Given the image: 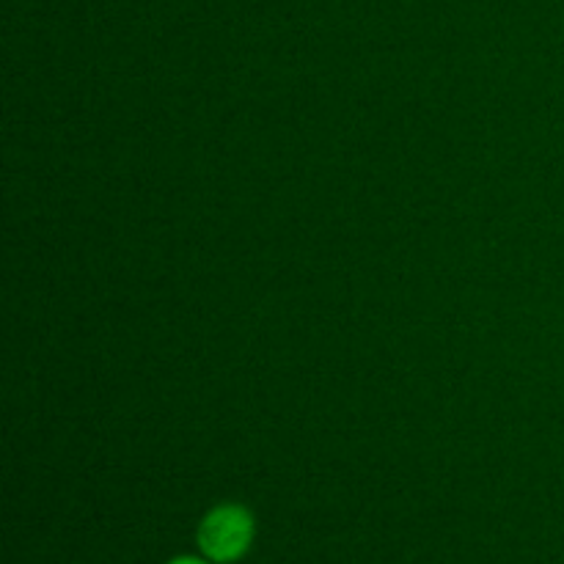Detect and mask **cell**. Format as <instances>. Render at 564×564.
Wrapping results in <instances>:
<instances>
[{
  "label": "cell",
  "instance_id": "1",
  "mask_svg": "<svg viewBox=\"0 0 564 564\" xmlns=\"http://www.w3.org/2000/svg\"><path fill=\"white\" fill-rule=\"evenodd\" d=\"M253 540V518L242 507H218L204 518L198 529V545L213 562H235Z\"/></svg>",
  "mask_w": 564,
  "mask_h": 564
},
{
  "label": "cell",
  "instance_id": "2",
  "mask_svg": "<svg viewBox=\"0 0 564 564\" xmlns=\"http://www.w3.org/2000/svg\"><path fill=\"white\" fill-rule=\"evenodd\" d=\"M171 564H207V562H202V560H176V562H171Z\"/></svg>",
  "mask_w": 564,
  "mask_h": 564
}]
</instances>
